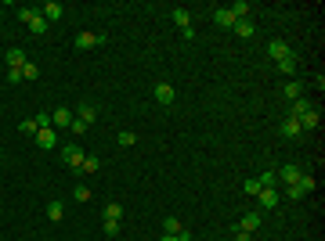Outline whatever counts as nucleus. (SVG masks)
<instances>
[{"instance_id": "obj_20", "label": "nucleus", "mask_w": 325, "mask_h": 241, "mask_svg": "<svg viewBox=\"0 0 325 241\" xmlns=\"http://www.w3.org/2000/svg\"><path fill=\"white\" fill-rule=\"evenodd\" d=\"M239 227H242V230H249V234H253V230H257V227H260V212H246V216H242V223H239Z\"/></svg>"}, {"instance_id": "obj_26", "label": "nucleus", "mask_w": 325, "mask_h": 241, "mask_svg": "<svg viewBox=\"0 0 325 241\" xmlns=\"http://www.w3.org/2000/svg\"><path fill=\"white\" fill-rule=\"evenodd\" d=\"M296 187H300V191H303V194H307V191H314V187H318V184H314V176H311V173H303V176H300V180H296Z\"/></svg>"}, {"instance_id": "obj_14", "label": "nucleus", "mask_w": 325, "mask_h": 241, "mask_svg": "<svg viewBox=\"0 0 325 241\" xmlns=\"http://www.w3.org/2000/svg\"><path fill=\"white\" fill-rule=\"evenodd\" d=\"M73 119H76V115H73L69 108H58V112H51V123H55V126H69Z\"/></svg>"}, {"instance_id": "obj_32", "label": "nucleus", "mask_w": 325, "mask_h": 241, "mask_svg": "<svg viewBox=\"0 0 325 241\" xmlns=\"http://www.w3.org/2000/svg\"><path fill=\"white\" fill-rule=\"evenodd\" d=\"M257 180H260V187H275V180H278V176H275V169H267V173H264V176H257Z\"/></svg>"}, {"instance_id": "obj_35", "label": "nucleus", "mask_w": 325, "mask_h": 241, "mask_svg": "<svg viewBox=\"0 0 325 241\" xmlns=\"http://www.w3.org/2000/svg\"><path fill=\"white\" fill-rule=\"evenodd\" d=\"M69 130H73L76 137H83V133H87V123H80V119H73V123H69Z\"/></svg>"}, {"instance_id": "obj_13", "label": "nucleus", "mask_w": 325, "mask_h": 241, "mask_svg": "<svg viewBox=\"0 0 325 241\" xmlns=\"http://www.w3.org/2000/svg\"><path fill=\"white\" fill-rule=\"evenodd\" d=\"M275 69H278L282 76H293V72H296V54H289V58H282V62H275Z\"/></svg>"}, {"instance_id": "obj_3", "label": "nucleus", "mask_w": 325, "mask_h": 241, "mask_svg": "<svg viewBox=\"0 0 325 241\" xmlns=\"http://www.w3.org/2000/svg\"><path fill=\"white\" fill-rule=\"evenodd\" d=\"M275 176L289 187V184H296V180L303 176V169H300V166H282V169H275Z\"/></svg>"}, {"instance_id": "obj_38", "label": "nucleus", "mask_w": 325, "mask_h": 241, "mask_svg": "<svg viewBox=\"0 0 325 241\" xmlns=\"http://www.w3.org/2000/svg\"><path fill=\"white\" fill-rule=\"evenodd\" d=\"M235 241H253V234H249V230H242V227H235Z\"/></svg>"}, {"instance_id": "obj_22", "label": "nucleus", "mask_w": 325, "mask_h": 241, "mask_svg": "<svg viewBox=\"0 0 325 241\" xmlns=\"http://www.w3.org/2000/svg\"><path fill=\"white\" fill-rule=\"evenodd\" d=\"M174 22H177L181 29H192V15H188L185 8H174Z\"/></svg>"}, {"instance_id": "obj_8", "label": "nucleus", "mask_w": 325, "mask_h": 241, "mask_svg": "<svg viewBox=\"0 0 325 241\" xmlns=\"http://www.w3.org/2000/svg\"><path fill=\"white\" fill-rule=\"evenodd\" d=\"M37 144H40L44 151H51V148L58 144V133H55V126H47V130H40V133H37Z\"/></svg>"}, {"instance_id": "obj_21", "label": "nucleus", "mask_w": 325, "mask_h": 241, "mask_svg": "<svg viewBox=\"0 0 325 241\" xmlns=\"http://www.w3.org/2000/svg\"><path fill=\"white\" fill-rule=\"evenodd\" d=\"M162 234H174V237H177V234H181V219H177V216H167V219H162Z\"/></svg>"}, {"instance_id": "obj_39", "label": "nucleus", "mask_w": 325, "mask_h": 241, "mask_svg": "<svg viewBox=\"0 0 325 241\" xmlns=\"http://www.w3.org/2000/svg\"><path fill=\"white\" fill-rule=\"evenodd\" d=\"M177 241H192V230H188V227H181V234H177Z\"/></svg>"}, {"instance_id": "obj_17", "label": "nucleus", "mask_w": 325, "mask_h": 241, "mask_svg": "<svg viewBox=\"0 0 325 241\" xmlns=\"http://www.w3.org/2000/svg\"><path fill=\"white\" fill-rule=\"evenodd\" d=\"M228 11H231V15H235V22H242V18H249V11H253V8H249V4H246V0H239V4H231V8H228Z\"/></svg>"}, {"instance_id": "obj_5", "label": "nucleus", "mask_w": 325, "mask_h": 241, "mask_svg": "<svg viewBox=\"0 0 325 241\" xmlns=\"http://www.w3.org/2000/svg\"><path fill=\"white\" fill-rule=\"evenodd\" d=\"M267 54H271L275 62H282V58H289L293 51H289V44H285V40H271V44H267Z\"/></svg>"}, {"instance_id": "obj_25", "label": "nucleus", "mask_w": 325, "mask_h": 241, "mask_svg": "<svg viewBox=\"0 0 325 241\" xmlns=\"http://www.w3.org/2000/svg\"><path fill=\"white\" fill-rule=\"evenodd\" d=\"M33 123H37V133H40V130H47V126H51V112H37V115H33Z\"/></svg>"}, {"instance_id": "obj_31", "label": "nucleus", "mask_w": 325, "mask_h": 241, "mask_svg": "<svg viewBox=\"0 0 325 241\" xmlns=\"http://www.w3.org/2000/svg\"><path fill=\"white\" fill-rule=\"evenodd\" d=\"M116 140H119V148H130V144H134V140H137V137H134V133H130V130H123V133H119V137H116Z\"/></svg>"}, {"instance_id": "obj_10", "label": "nucleus", "mask_w": 325, "mask_h": 241, "mask_svg": "<svg viewBox=\"0 0 325 241\" xmlns=\"http://www.w3.org/2000/svg\"><path fill=\"white\" fill-rule=\"evenodd\" d=\"M40 11H44V18H47V22H62V15H65V8L58 4V0H51V4H44Z\"/></svg>"}, {"instance_id": "obj_6", "label": "nucleus", "mask_w": 325, "mask_h": 241, "mask_svg": "<svg viewBox=\"0 0 325 241\" xmlns=\"http://www.w3.org/2000/svg\"><path fill=\"white\" fill-rule=\"evenodd\" d=\"M311 108H314V105H311L307 97H296V101H293V108H289V119H296V123H300V119H303Z\"/></svg>"}, {"instance_id": "obj_30", "label": "nucleus", "mask_w": 325, "mask_h": 241, "mask_svg": "<svg viewBox=\"0 0 325 241\" xmlns=\"http://www.w3.org/2000/svg\"><path fill=\"white\" fill-rule=\"evenodd\" d=\"M73 198H76V202H91V187H87V184H80V187L73 191Z\"/></svg>"}, {"instance_id": "obj_28", "label": "nucleus", "mask_w": 325, "mask_h": 241, "mask_svg": "<svg viewBox=\"0 0 325 241\" xmlns=\"http://www.w3.org/2000/svg\"><path fill=\"white\" fill-rule=\"evenodd\" d=\"M300 94H303V87H300L296 79H293V83H285V97H293V101H296Z\"/></svg>"}, {"instance_id": "obj_4", "label": "nucleus", "mask_w": 325, "mask_h": 241, "mask_svg": "<svg viewBox=\"0 0 325 241\" xmlns=\"http://www.w3.org/2000/svg\"><path fill=\"white\" fill-rule=\"evenodd\" d=\"M213 22H217L221 29H235V15H231L228 8H213Z\"/></svg>"}, {"instance_id": "obj_23", "label": "nucleus", "mask_w": 325, "mask_h": 241, "mask_svg": "<svg viewBox=\"0 0 325 241\" xmlns=\"http://www.w3.org/2000/svg\"><path fill=\"white\" fill-rule=\"evenodd\" d=\"M22 79H29V83H37V79H40V65H33V62H26V65H22Z\"/></svg>"}, {"instance_id": "obj_37", "label": "nucleus", "mask_w": 325, "mask_h": 241, "mask_svg": "<svg viewBox=\"0 0 325 241\" xmlns=\"http://www.w3.org/2000/svg\"><path fill=\"white\" fill-rule=\"evenodd\" d=\"M8 83H22V69H8Z\"/></svg>"}, {"instance_id": "obj_29", "label": "nucleus", "mask_w": 325, "mask_h": 241, "mask_svg": "<svg viewBox=\"0 0 325 241\" xmlns=\"http://www.w3.org/2000/svg\"><path fill=\"white\" fill-rule=\"evenodd\" d=\"M242 191H246V194H260L264 187H260V180L253 176V180H246V184H242Z\"/></svg>"}, {"instance_id": "obj_7", "label": "nucleus", "mask_w": 325, "mask_h": 241, "mask_svg": "<svg viewBox=\"0 0 325 241\" xmlns=\"http://www.w3.org/2000/svg\"><path fill=\"white\" fill-rule=\"evenodd\" d=\"M73 115H76V119H80V123H87V126H91V123H94V119H98V108H94V105H87V101H83V105H76V112H73Z\"/></svg>"}, {"instance_id": "obj_9", "label": "nucleus", "mask_w": 325, "mask_h": 241, "mask_svg": "<svg viewBox=\"0 0 325 241\" xmlns=\"http://www.w3.org/2000/svg\"><path fill=\"white\" fill-rule=\"evenodd\" d=\"M257 198H260V209H275V205L282 202V194H278L275 187H264V191H260Z\"/></svg>"}, {"instance_id": "obj_15", "label": "nucleus", "mask_w": 325, "mask_h": 241, "mask_svg": "<svg viewBox=\"0 0 325 241\" xmlns=\"http://www.w3.org/2000/svg\"><path fill=\"white\" fill-rule=\"evenodd\" d=\"M318 123H321V115H318V108H311V112L300 119V130H318Z\"/></svg>"}, {"instance_id": "obj_18", "label": "nucleus", "mask_w": 325, "mask_h": 241, "mask_svg": "<svg viewBox=\"0 0 325 241\" xmlns=\"http://www.w3.org/2000/svg\"><path fill=\"white\" fill-rule=\"evenodd\" d=\"M101 169V158L98 155H83V166H80V173H98Z\"/></svg>"}, {"instance_id": "obj_19", "label": "nucleus", "mask_w": 325, "mask_h": 241, "mask_svg": "<svg viewBox=\"0 0 325 241\" xmlns=\"http://www.w3.org/2000/svg\"><path fill=\"white\" fill-rule=\"evenodd\" d=\"M62 216H65V205H62V202H47V219L62 223Z\"/></svg>"}, {"instance_id": "obj_24", "label": "nucleus", "mask_w": 325, "mask_h": 241, "mask_svg": "<svg viewBox=\"0 0 325 241\" xmlns=\"http://www.w3.org/2000/svg\"><path fill=\"white\" fill-rule=\"evenodd\" d=\"M105 219H116V223H119V219H123V205H119V202H109V205H105Z\"/></svg>"}, {"instance_id": "obj_12", "label": "nucleus", "mask_w": 325, "mask_h": 241, "mask_svg": "<svg viewBox=\"0 0 325 241\" xmlns=\"http://www.w3.org/2000/svg\"><path fill=\"white\" fill-rule=\"evenodd\" d=\"M4 62H8V65H11V69H22V65H26V62H29V58H26V51H22V47H11V51H8V58H4Z\"/></svg>"}, {"instance_id": "obj_27", "label": "nucleus", "mask_w": 325, "mask_h": 241, "mask_svg": "<svg viewBox=\"0 0 325 241\" xmlns=\"http://www.w3.org/2000/svg\"><path fill=\"white\" fill-rule=\"evenodd\" d=\"M235 33H239V36H253V22H249V18L235 22Z\"/></svg>"}, {"instance_id": "obj_16", "label": "nucleus", "mask_w": 325, "mask_h": 241, "mask_svg": "<svg viewBox=\"0 0 325 241\" xmlns=\"http://www.w3.org/2000/svg\"><path fill=\"white\" fill-rule=\"evenodd\" d=\"M300 133H303V130H300V123H296V119H285V123H282V137H289V140H296Z\"/></svg>"}, {"instance_id": "obj_40", "label": "nucleus", "mask_w": 325, "mask_h": 241, "mask_svg": "<svg viewBox=\"0 0 325 241\" xmlns=\"http://www.w3.org/2000/svg\"><path fill=\"white\" fill-rule=\"evenodd\" d=\"M159 241H177V237H174V234H162V237H159Z\"/></svg>"}, {"instance_id": "obj_2", "label": "nucleus", "mask_w": 325, "mask_h": 241, "mask_svg": "<svg viewBox=\"0 0 325 241\" xmlns=\"http://www.w3.org/2000/svg\"><path fill=\"white\" fill-rule=\"evenodd\" d=\"M152 97L159 101V105H174V83H155V90H152Z\"/></svg>"}, {"instance_id": "obj_36", "label": "nucleus", "mask_w": 325, "mask_h": 241, "mask_svg": "<svg viewBox=\"0 0 325 241\" xmlns=\"http://www.w3.org/2000/svg\"><path fill=\"white\" fill-rule=\"evenodd\" d=\"M105 234L116 237V234H119V223H116V219H105Z\"/></svg>"}, {"instance_id": "obj_11", "label": "nucleus", "mask_w": 325, "mask_h": 241, "mask_svg": "<svg viewBox=\"0 0 325 241\" xmlns=\"http://www.w3.org/2000/svg\"><path fill=\"white\" fill-rule=\"evenodd\" d=\"M26 26H29V33H37V36H44V33L51 29V22H47V18H44L40 11H37V15H33V18H29Z\"/></svg>"}, {"instance_id": "obj_1", "label": "nucleus", "mask_w": 325, "mask_h": 241, "mask_svg": "<svg viewBox=\"0 0 325 241\" xmlns=\"http://www.w3.org/2000/svg\"><path fill=\"white\" fill-rule=\"evenodd\" d=\"M83 155H87V151H83L80 144H69V148H62V162H65L69 169H80V166H83Z\"/></svg>"}, {"instance_id": "obj_33", "label": "nucleus", "mask_w": 325, "mask_h": 241, "mask_svg": "<svg viewBox=\"0 0 325 241\" xmlns=\"http://www.w3.org/2000/svg\"><path fill=\"white\" fill-rule=\"evenodd\" d=\"M285 198H289V202H300V198H303V191H300L296 184H289V187H285Z\"/></svg>"}, {"instance_id": "obj_34", "label": "nucleus", "mask_w": 325, "mask_h": 241, "mask_svg": "<svg viewBox=\"0 0 325 241\" xmlns=\"http://www.w3.org/2000/svg\"><path fill=\"white\" fill-rule=\"evenodd\" d=\"M19 130H22V133H33V137H37V123H33V119H22V123H19Z\"/></svg>"}]
</instances>
